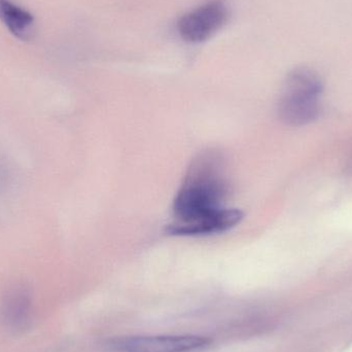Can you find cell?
Returning a JSON list of instances; mask_svg holds the SVG:
<instances>
[{"mask_svg":"<svg viewBox=\"0 0 352 352\" xmlns=\"http://www.w3.org/2000/svg\"><path fill=\"white\" fill-rule=\"evenodd\" d=\"M226 18L227 10L221 2H208L184 14L178 22V31L186 41L200 43L219 30Z\"/></svg>","mask_w":352,"mask_h":352,"instance_id":"obj_4","label":"cell"},{"mask_svg":"<svg viewBox=\"0 0 352 352\" xmlns=\"http://www.w3.org/2000/svg\"><path fill=\"white\" fill-rule=\"evenodd\" d=\"M31 299L24 287H16L4 298L1 305V320L6 328L20 331L30 322Z\"/></svg>","mask_w":352,"mask_h":352,"instance_id":"obj_5","label":"cell"},{"mask_svg":"<svg viewBox=\"0 0 352 352\" xmlns=\"http://www.w3.org/2000/svg\"><path fill=\"white\" fill-rule=\"evenodd\" d=\"M324 82L318 72L309 67H298L287 74L279 97L277 113L283 123L304 126L320 115V96Z\"/></svg>","mask_w":352,"mask_h":352,"instance_id":"obj_2","label":"cell"},{"mask_svg":"<svg viewBox=\"0 0 352 352\" xmlns=\"http://www.w3.org/2000/svg\"><path fill=\"white\" fill-rule=\"evenodd\" d=\"M228 184L225 162L217 151L199 154L190 163L173 201V223L166 233L173 236H207L223 233L243 217L238 209L223 206Z\"/></svg>","mask_w":352,"mask_h":352,"instance_id":"obj_1","label":"cell"},{"mask_svg":"<svg viewBox=\"0 0 352 352\" xmlns=\"http://www.w3.org/2000/svg\"><path fill=\"white\" fill-rule=\"evenodd\" d=\"M210 343V339L197 335H158L116 338L109 346L118 352H196Z\"/></svg>","mask_w":352,"mask_h":352,"instance_id":"obj_3","label":"cell"},{"mask_svg":"<svg viewBox=\"0 0 352 352\" xmlns=\"http://www.w3.org/2000/svg\"><path fill=\"white\" fill-rule=\"evenodd\" d=\"M0 21L19 39L26 41L31 36L34 18L10 0H0Z\"/></svg>","mask_w":352,"mask_h":352,"instance_id":"obj_6","label":"cell"}]
</instances>
